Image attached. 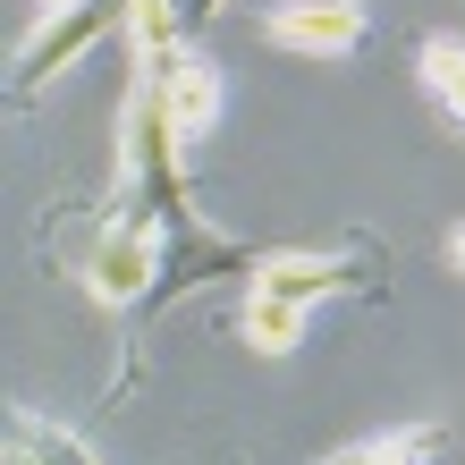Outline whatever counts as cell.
<instances>
[{
	"mask_svg": "<svg viewBox=\"0 0 465 465\" xmlns=\"http://www.w3.org/2000/svg\"><path fill=\"white\" fill-rule=\"evenodd\" d=\"M245 288H271V296H296V305H322V296H381L390 288V262H381L372 237L339 245V254H305V245H271L254 262Z\"/></svg>",
	"mask_w": 465,
	"mask_h": 465,
	"instance_id": "6da1fadb",
	"label": "cell"
},
{
	"mask_svg": "<svg viewBox=\"0 0 465 465\" xmlns=\"http://www.w3.org/2000/svg\"><path fill=\"white\" fill-rule=\"evenodd\" d=\"M127 17H135V0H76V9L35 17V35H25V43H17V60H9V94H17V102H35L51 76H68L102 35H119Z\"/></svg>",
	"mask_w": 465,
	"mask_h": 465,
	"instance_id": "7a4b0ae2",
	"label": "cell"
},
{
	"mask_svg": "<svg viewBox=\"0 0 465 465\" xmlns=\"http://www.w3.org/2000/svg\"><path fill=\"white\" fill-rule=\"evenodd\" d=\"M262 43L296 51V60H355L372 43V17H364V0H271Z\"/></svg>",
	"mask_w": 465,
	"mask_h": 465,
	"instance_id": "3957f363",
	"label": "cell"
},
{
	"mask_svg": "<svg viewBox=\"0 0 465 465\" xmlns=\"http://www.w3.org/2000/svg\"><path fill=\"white\" fill-rule=\"evenodd\" d=\"M161 94H170V119H178L186 144H195V135H212V119H221V68H212L195 43L161 51Z\"/></svg>",
	"mask_w": 465,
	"mask_h": 465,
	"instance_id": "277c9868",
	"label": "cell"
},
{
	"mask_svg": "<svg viewBox=\"0 0 465 465\" xmlns=\"http://www.w3.org/2000/svg\"><path fill=\"white\" fill-rule=\"evenodd\" d=\"M457 431L449 423H390V431H364V440H347L313 465H440Z\"/></svg>",
	"mask_w": 465,
	"mask_h": 465,
	"instance_id": "5b68a950",
	"label": "cell"
},
{
	"mask_svg": "<svg viewBox=\"0 0 465 465\" xmlns=\"http://www.w3.org/2000/svg\"><path fill=\"white\" fill-rule=\"evenodd\" d=\"M305 313H313V305H296V296L245 288V296H237V339L254 347V355H296V339H305Z\"/></svg>",
	"mask_w": 465,
	"mask_h": 465,
	"instance_id": "8992f818",
	"label": "cell"
},
{
	"mask_svg": "<svg viewBox=\"0 0 465 465\" xmlns=\"http://www.w3.org/2000/svg\"><path fill=\"white\" fill-rule=\"evenodd\" d=\"M415 76H423V94H431V111H440V127L465 135V43H457V35H423Z\"/></svg>",
	"mask_w": 465,
	"mask_h": 465,
	"instance_id": "52a82bcc",
	"label": "cell"
},
{
	"mask_svg": "<svg viewBox=\"0 0 465 465\" xmlns=\"http://www.w3.org/2000/svg\"><path fill=\"white\" fill-rule=\"evenodd\" d=\"M9 465H102V457L76 440L68 423H43L35 406H17L9 415Z\"/></svg>",
	"mask_w": 465,
	"mask_h": 465,
	"instance_id": "ba28073f",
	"label": "cell"
},
{
	"mask_svg": "<svg viewBox=\"0 0 465 465\" xmlns=\"http://www.w3.org/2000/svg\"><path fill=\"white\" fill-rule=\"evenodd\" d=\"M221 9H229V0H170V17L186 25V35H203V25L221 17Z\"/></svg>",
	"mask_w": 465,
	"mask_h": 465,
	"instance_id": "9c48e42d",
	"label": "cell"
},
{
	"mask_svg": "<svg viewBox=\"0 0 465 465\" xmlns=\"http://www.w3.org/2000/svg\"><path fill=\"white\" fill-rule=\"evenodd\" d=\"M440 262H449V271H457V280H465V221H457V229L440 237Z\"/></svg>",
	"mask_w": 465,
	"mask_h": 465,
	"instance_id": "30bf717a",
	"label": "cell"
},
{
	"mask_svg": "<svg viewBox=\"0 0 465 465\" xmlns=\"http://www.w3.org/2000/svg\"><path fill=\"white\" fill-rule=\"evenodd\" d=\"M51 9H76V0H35V17H51Z\"/></svg>",
	"mask_w": 465,
	"mask_h": 465,
	"instance_id": "8fae6325",
	"label": "cell"
}]
</instances>
